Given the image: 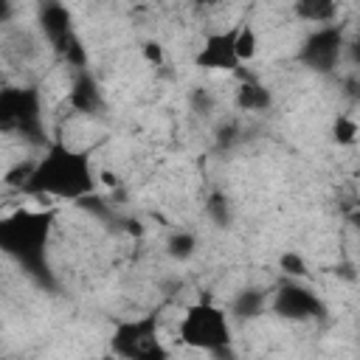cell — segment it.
Returning <instances> with one entry per match:
<instances>
[{
	"label": "cell",
	"instance_id": "ba28073f",
	"mask_svg": "<svg viewBox=\"0 0 360 360\" xmlns=\"http://www.w3.org/2000/svg\"><path fill=\"white\" fill-rule=\"evenodd\" d=\"M273 309H276L278 315H284V318H295V321L323 315L321 301H318L309 290L295 287V284H287V287L278 290V295H276V301H273Z\"/></svg>",
	"mask_w": 360,
	"mask_h": 360
},
{
	"label": "cell",
	"instance_id": "8992f818",
	"mask_svg": "<svg viewBox=\"0 0 360 360\" xmlns=\"http://www.w3.org/2000/svg\"><path fill=\"white\" fill-rule=\"evenodd\" d=\"M340 48H343L340 31H338V28H321V31H315V34L307 39V45H304V51H301V59H304L312 70L326 73V70H332L335 62L340 59Z\"/></svg>",
	"mask_w": 360,
	"mask_h": 360
},
{
	"label": "cell",
	"instance_id": "d6986e66",
	"mask_svg": "<svg viewBox=\"0 0 360 360\" xmlns=\"http://www.w3.org/2000/svg\"><path fill=\"white\" fill-rule=\"evenodd\" d=\"M11 11H14V3L11 0H0V22H6L11 17Z\"/></svg>",
	"mask_w": 360,
	"mask_h": 360
},
{
	"label": "cell",
	"instance_id": "e0dca14e",
	"mask_svg": "<svg viewBox=\"0 0 360 360\" xmlns=\"http://www.w3.org/2000/svg\"><path fill=\"white\" fill-rule=\"evenodd\" d=\"M208 211L217 217V222H225V219H228V208H225V200H222V197H211Z\"/></svg>",
	"mask_w": 360,
	"mask_h": 360
},
{
	"label": "cell",
	"instance_id": "52a82bcc",
	"mask_svg": "<svg viewBox=\"0 0 360 360\" xmlns=\"http://www.w3.org/2000/svg\"><path fill=\"white\" fill-rule=\"evenodd\" d=\"M233 31H222V34H211L202 45V51L197 53V65L208 68V70H236L239 68V56L233 51Z\"/></svg>",
	"mask_w": 360,
	"mask_h": 360
},
{
	"label": "cell",
	"instance_id": "9c48e42d",
	"mask_svg": "<svg viewBox=\"0 0 360 360\" xmlns=\"http://www.w3.org/2000/svg\"><path fill=\"white\" fill-rule=\"evenodd\" d=\"M70 104L79 110V112H98L101 110V90L98 84L90 79V76H79L73 90H70Z\"/></svg>",
	"mask_w": 360,
	"mask_h": 360
},
{
	"label": "cell",
	"instance_id": "3957f363",
	"mask_svg": "<svg viewBox=\"0 0 360 360\" xmlns=\"http://www.w3.org/2000/svg\"><path fill=\"white\" fill-rule=\"evenodd\" d=\"M0 129L17 132L31 141H42V115L39 96L31 87H8L0 90Z\"/></svg>",
	"mask_w": 360,
	"mask_h": 360
},
{
	"label": "cell",
	"instance_id": "2e32d148",
	"mask_svg": "<svg viewBox=\"0 0 360 360\" xmlns=\"http://www.w3.org/2000/svg\"><path fill=\"white\" fill-rule=\"evenodd\" d=\"M281 270L287 276H307V264H304V259L298 253H284L281 256Z\"/></svg>",
	"mask_w": 360,
	"mask_h": 360
},
{
	"label": "cell",
	"instance_id": "277c9868",
	"mask_svg": "<svg viewBox=\"0 0 360 360\" xmlns=\"http://www.w3.org/2000/svg\"><path fill=\"white\" fill-rule=\"evenodd\" d=\"M180 340L188 346H197V349L222 352V346L231 340V329H228L222 309H217L211 304L191 307L186 312V318L180 321Z\"/></svg>",
	"mask_w": 360,
	"mask_h": 360
},
{
	"label": "cell",
	"instance_id": "5b68a950",
	"mask_svg": "<svg viewBox=\"0 0 360 360\" xmlns=\"http://www.w3.org/2000/svg\"><path fill=\"white\" fill-rule=\"evenodd\" d=\"M112 352L121 357H138V360H152V357H163V346L158 340V318L146 315L138 321H127L115 329L112 335Z\"/></svg>",
	"mask_w": 360,
	"mask_h": 360
},
{
	"label": "cell",
	"instance_id": "ffe728a7",
	"mask_svg": "<svg viewBox=\"0 0 360 360\" xmlns=\"http://www.w3.org/2000/svg\"><path fill=\"white\" fill-rule=\"evenodd\" d=\"M197 3H202V6H214V3H219V0H197Z\"/></svg>",
	"mask_w": 360,
	"mask_h": 360
},
{
	"label": "cell",
	"instance_id": "8fae6325",
	"mask_svg": "<svg viewBox=\"0 0 360 360\" xmlns=\"http://www.w3.org/2000/svg\"><path fill=\"white\" fill-rule=\"evenodd\" d=\"M236 104L242 110H250V112L253 110H264L270 104V93L262 84H256V82H242V87L236 93Z\"/></svg>",
	"mask_w": 360,
	"mask_h": 360
},
{
	"label": "cell",
	"instance_id": "ac0fdd59",
	"mask_svg": "<svg viewBox=\"0 0 360 360\" xmlns=\"http://www.w3.org/2000/svg\"><path fill=\"white\" fill-rule=\"evenodd\" d=\"M143 56H146L152 65H160V62H163V48H160L158 42H146V45H143Z\"/></svg>",
	"mask_w": 360,
	"mask_h": 360
},
{
	"label": "cell",
	"instance_id": "4fadbf2b",
	"mask_svg": "<svg viewBox=\"0 0 360 360\" xmlns=\"http://www.w3.org/2000/svg\"><path fill=\"white\" fill-rule=\"evenodd\" d=\"M262 307H264V298H262V292H256V290H248V292H242V295L236 298V304H233V312H236L239 318H253V315H259V312H262Z\"/></svg>",
	"mask_w": 360,
	"mask_h": 360
},
{
	"label": "cell",
	"instance_id": "6da1fadb",
	"mask_svg": "<svg viewBox=\"0 0 360 360\" xmlns=\"http://www.w3.org/2000/svg\"><path fill=\"white\" fill-rule=\"evenodd\" d=\"M93 166L90 158L82 152H73L62 143H53L48 155L34 163L28 183L22 191L28 194H53V197H68V200H82L93 194Z\"/></svg>",
	"mask_w": 360,
	"mask_h": 360
},
{
	"label": "cell",
	"instance_id": "30bf717a",
	"mask_svg": "<svg viewBox=\"0 0 360 360\" xmlns=\"http://www.w3.org/2000/svg\"><path fill=\"white\" fill-rule=\"evenodd\" d=\"M335 0H295V14L309 22H329L335 17Z\"/></svg>",
	"mask_w": 360,
	"mask_h": 360
},
{
	"label": "cell",
	"instance_id": "5bb4252c",
	"mask_svg": "<svg viewBox=\"0 0 360 360\" xmlns=\"http://www.w3.org/2000/svg\"><path fill=\"white\" fill-rule=\"evenodd\" d=\"M194 236L191 233H174L172 239H169V253L174 256V259H188L191 253H194Z\"/></svg>",
	"mask_w": 360,
	"mask_h": 360
},
{
	"label": "cell",
	"instance_id": "9a60e30c",
	"mask_svg": "<svg viewBox=\"0 0 360 360\" xmlns=\"http://www.w3.org/2000/svg\"><path fill=\"white\" fill-rule=\"evenodd\" d=\"M335 141H338V143H354V141H357V124H354L352 118L340 115V118L335 121Z\"/></svg>",
	"mask_w": 360,
	"mask_h": 360
},
{
	"label": "cell",
	"instance_id": "7c38bea8",
	"mask_svg": "<svg viewBox=\"0 0 360 360\" xmlns=\"http://www.w3.org/2000/svg\"><path fill=\"white\" fill-rule=\"evenodd\" d=\"M256 31L250 28V25H242V28H236V37H233V51H236V56H239V62H248V59H253L256 56Z\"/></svg>",
	"mask_w": 360,
	"mask_h": 360
},
{
	"label": "cell",
	"instance_id": "7a4b0ae2",
	"mask_svg": "<svg viewBox=\"0 0 360 360\" xmlns=\"http://www.w3.org/2000/svg\"><path fill=\"white\" fill-rule=\"evenodd\" d=\"M51 225L53 211H14L0 219V250L14 256L31 273H42Z\"/></svg>",
	"mask_w": 360,
	"mask_h": 360
}]
</instances>
